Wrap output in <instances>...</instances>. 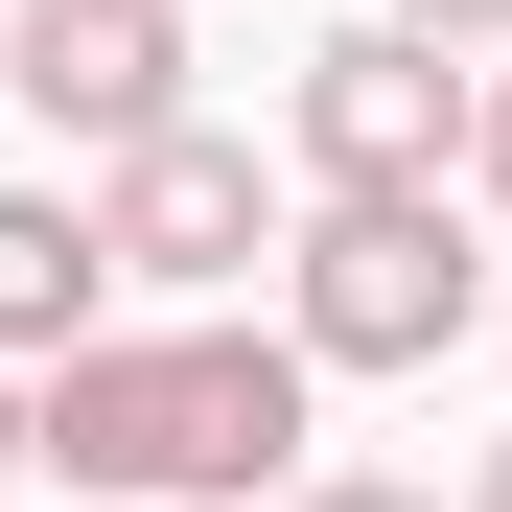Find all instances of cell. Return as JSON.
Instances as JSON below:
<instances>
[{"instance_id":"obj_8","label":"cell","mask_w":512,"mask_h":512,"mask_svg":"<svg viewBox=\"0 0 512 512\" xmlns=\"http://www.w3.org/2000/svg\"><path fill=\"white\" fill-rule=\"evenodd\" d=\"M24 466H47V419H24V373H0V512H24Z\"/></svg>"},{"instance_id":"obj_6","label":"cell","mask_w":512,"mask_h":512,"mask_svg":"<svg viewBox=\"0 0 512 512\" xmlns=\"http://www.w3.org/2000/svg\"><path fill=\"white\" fill-rule=\"evenodd\" d=\"M94 280H117V256H94V210H70V187H0V373H70V350H117V326H94Z\"/></svg>"},{"instance_id":"obj_3","label":"cell","mask_w":512,"mask_h":512,"mask_svg":"<svg viewBox=\"0 0 512 512\" xmlns=\"http://www.w3.org/2000/svg\"><path fill=\"white\" fill-rule=\"evenodd\" d=\"M466 117H489V70H443L419 24H373V47L303 70V163H326V210H443Z\"/></svg>"},{"instance_id":"obj_5","label":"cell","mask_w":512,"mask_h":512,"mask_svg":"<svg viewBox=\"0 0 512 512\" xmlns=\"http://www.w3.org/2000/svg\"><path fill=\"white\" fill-rule=\"evenodd\" d=\"M94 256H117V280H233V256H256V163L233 140H140L94 187Z\"/></svg>"},{"instance_id":"obj_10","label":"cell","mask_w":512,"mask_h":512,"mask_svg":"<svg viewBox=\"0 0 512 512\" xmlns=\"http://www.w3.org/2000/svg\"><path fill=\"white\" fill-rule=\"evenodd\" d=\"M303 512H443V489H303Z\"/></svg>"},{"instance_id":"obj_2","label":"cell","mask_w":512,"mask_h":512,"mask_svg":"<svg viewBox=\"0 0 512 512\" xmlns=\"http://www.w3.org/2000/svg\"><path fill=\"white\" fill-rule=\"evenodd\" d=\"M303 373H443L466 350V233L443 210H303Z\"/></svg>"},{"instance_id":"obj_1","label":"cell","mask_w":512,"mask_h":512,"mask_svg":"<svg viewBox=\"0 0 512 512\" xmlns=\"http://www.w3.org/2000/svg\"><path fill=\"white\" fill-rule=\"evenodd\" d=\"M47 466L70 489H163V512H233L303 466V350H256V326H163V350H70L47 396Z\"/></svg>"},{"instance_id":"obj_9","label":"cell","mask_w":512,"mask_h":512,"mask_svg":"<svg viewBox=\"0 0 512 512\" xmlns=\"http://www.w3.org/2000/svg\"><path fill=\"white\" fill-rule=\"evenodd\" d=\"M466 163H489V210H512V70H489V117H466Z\"/></svg>"},{"instance_id":"obj_7","label":"cell","mask_w":512,"mask_h":512,"mask_svg":"<svg viewBox=\"0 0 512 512\" xmlns=\"http://www.w3.org/2000/svg\"><path fill=\"white\" fill-rule=\"evenodd\" d=\"M396 24H419V47H512V0H396Z\"/></svg>"},{"instance_id":"obj_11","label":"cell","mask_w":512,"mask_h":512,"mask_svg":"<svg viewBox=\"0 0 512 512\" xmlns=\"http://www.w3.org/2000/svg\"><path fill=\"white\" fill-rule=\"evenodd\" d=\"M466 512H512V443H489V489H466Z\"/></svg>"},{"instance_id":"obj_4","label":"cell","mask_w":512,"mask_h":512,"mask_svg":"<svg viewBox=\"0 0 512 512\" xmlns=\"http://www.w3.org/2000/svg\"><path fill=\"white\" fill-rule=\"evenodd\" d=\"M0 94H24L47 140H187V24H163V0H24V24H0Z\"/></svg>"}]
</instances>
